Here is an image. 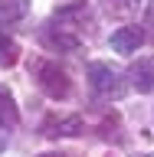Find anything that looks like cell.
<instances>
[{"instance_id":"cell-10","label":"cell","mask_w":154,"mask_h":157,"mask_svg":"<svg viewBox=\"0 0 154 157\" xmlns=\"http://www.w3.org/2000/svg\"><path fill=\"white\" fill-rule=\"evenodd\" d=\"M20 62V46H17V39H10L3 29H0V66H17Z\"/></svg>"},{"instance_id":"cell-5","label":"cell","mask_w":154,"mask_h":157,"mask_svg":"<svg viewBox=\"0 0 154 157\" xmlns=\"http://www.w3.org/2000/svg\"><path fill=\"white\" fill-rule=\"evenodd\" d=\"M112 49L115 52H121V56H131V52H138L141 49V43H144V29L141 26H121L112 33Z\"/></svg>"},{"instance_id":"cell-1","label":"cell","mask_w":154,"mask_h":157,"mask_svg":"<svg viewBox=\"0 0 154 157\" xmlns=\"http://www.w3.org/2000/svg\"><path fill=\"white\" fill-rule=\"evenodd\" d=\"M89 36H92V10L85 0L56 7L53 20L43 26V43L49 49H62V52H76Z\"/></svg>"},{"instance_id":"cell-2","label":"cell","mask_w":154,"mask_h":157,"mask_svg":"<svg viewBox=\"0 0 154 157\" xmlns=\"http://www.w3.org/2000/svg\"><path fill=\"white\" fill-rule=\"evenodd\" d=\"M33 75H36L43 95L53 98V101H66L72 98V78H69L66 69H59V62H49V59H33Z\"/></svg>"},{"instance_id":"cell-13","label":"cell","mask_w":154,"mask_h":157,"mask_svg":"<svg viewBox=\"0 0 154 157\" xmlns=\"http://www.w3.org/2000/svg\"><path fill=\"white\" fill-rule=\"evenodd\" d=\"M39 157H66V154H39Z\"/></svg>"},{"instance_id":"cell-9","label":"cell","mask_w":154,"mask_h":157,"mask_svg":"<svg viewBox=\"0 0 154 157\" xmlns=\"http://www.w3.org/2000/svg\"><path fill=\"white\" fill-rule=\"evenodd\" d=\"M30 13V0H0V20L3 23H17Z\"/></svg>"},{"instance_id":"cell-4","label":"cell","mask_w":154,"mask_h":157,"mask_svg":"<svg viewBox=\"0 0 154 157\" xmlns=\"http://www.w3.org/2000/svg\"><path fill=\"white\" fill-rule=\"evenodd\" d=\"M85 131L82 115H49L43 121V134L46 137H76Z\"/></svg>"},{"instance_id":"cell-6","label":"cell","mask_w":154,"mask_h":157,"mask_svg":"<svg viewBox=\"0 0 154 157\" xmlns=\"http://www.w3.org/2000/svg\"><path fill=\"white\" fill-rule=\"evenodd\" d=\"M128 78H131V85H135L141 95H151V92H154V66H151V59H138V62H131Z\"/></svg>"},{"instance_id":"cell-12","label":"cell","mask_w":154,"mask_h":157,"mask_svg":"<svg viewBox=\"0 0 154 157\" xmlns=\"http://www.w3.org/2000/svg\"><path fill=\"white\" fill-rule=\"evenodd\" d=\"M148 23H154V0H151V7H148Z\"/></svg>"},{"instance_id":"cell-7","label":"cell","mask_w":154,"mask_h":157,"mask_svg":"<svg viewBox=\"0 0 154 157\" xmlns=\"http://www.w3.org/2000/svg\"><path fill=\"white\" fill-rule=\"evenodd\" d=\"M20 124V108L13 101V92L7 85H0V128L3 131H13Z\"/></svg>"},{"instance_id":"cell-3","label":"cell","mask_w":154,"mask_h":157,"mask_svg":"<svg viewBox=\"0 0 154 157\" xmlns=\"http://www.w3.org/2000/svg\"><path fill=\"white\" fill-rule=\"evenodd\" d=\"M89 85H92V95L98 101H118L128 92V82L121 78V72H115L108 62H92L89 66Z\"/></svg>"},{"instance_id":"cell-8","label":"cell","mask_w":154,"mask_h":157,"mask_svg":"<svg viewBox=\"0 0 154 157\" xmlns=\"http://www.w3.org/2000/svg\"><path fill=\"white\" fill-rule=\"evenodd\" d=\"M98 3L112 20H131L141 10V0H98Z\"/></svg>"},{"instance_id":"cell-11","label":"cell","mask_w":154,"mask_h":157,"mask_svg":"<svg viewBox=\"0 0 154 157\" xmlns=\"http://www.w3.org/2000/svg\"><path fill=\"white\" fill-rule=\"evenodd\" d=\"M7 134H10V131H3V128H0V151L7 147Z\"/></svg>"}]
</instances>
